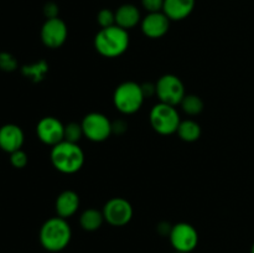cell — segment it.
<instances>
[{"label":"cell","mask_w":254,"mask_h":253,"mask_svg":"<svg viewBox=\"0 0 254 253\" xmlns=\"http://www.w3.org/2000/svg\"><path fill=\"white\" fill-rule=\"evenodd\" d=\"M41 41L49 49H59L66 42L68 30L66 22L60 17L46 19L41 27Z\"/></svg>","instance_id":"obj_10"},{"label":"cell","mask_w":254,"mask_h":253,"mask_svg":"<svg viewBox=\"0 0 254 253\" xmlns=\"http://www.w3.org/2000/svg\"><path fill=\"white\" fill-rule=\"evenodd\" d=\"M51 163L57 171L62 174H74L84 164V153L76 143L62 140L51 149Z\"/></svg>","instance_id":"obj_3"},{"label":"cell","mask_w":254,"mask_h":253,"mask_svg":"<svg viewBox=\"0 0 254 253\" xmlns=\"http://www.w3.org/2000/svg\"><path fill=\"white\" fill-rule=\"evenodd\" d=\"M156 96L160 99L161 103L170 104L176 107L181 103L185 93V86L183 81L175 74H164L158 79L155 84Z\"/></svg>","instance_id":"obj_6"},{"label":"cell","mask_w":254,"mask_h":253,"mask_svg":"<svg viewBox=\"0 0 254 253\" xmlns=\"http://www.w3.org/2000/svg\"><path fill=\"white\" fill-rule=\"evenodd\" d=\"M149 121L154 130L161 135H171L176 133L181 123L180 116L175 107L161 102L151 108Z\"/></svg>","instance_id":"obj_5"},{"label":"cell","mask_w":254,"mask_h":253,"mask_svg":"<svg viewBox=\"0 0 254 253\" xmlns=\"http://www.w3.org/2000/svg\"><path fill=\"white\" fill-rule=\"evenodd\" d=\"M47 71V66L45 62H37L35 64H30V66H25L22 68V73L27 77V78L32 79V81L37 82L45 76Z\"/></svg>","instance_id":"obj_21"},{"label":"cell","mask_w":254,"mask_h":253,"mask_svg":"<svg viewBox=\"0 0 254 253\" xmlns=\"http://www.w3.org/2000/svg\"><path fill=\"white\" fill-rule=\"evenodd\" d=\"M102 212H103L104 221L114 227L128 225L134 215L131 203L123 197H113L107 201Z\"/></svg>","instance_id":"obj_8"},{"label":"cell","mask_w":254,"mask_h":253,"mask_svg":"<svg viewBox=\"0 0 254 253\" xmlns=\"http://www.w3.org/2000/svg\"><path fill=\"white\" fill-rule=\"evenodd\" d=\"M129 34L122 27L114 26L101 29L94 37V47L97 52L107 59L119 57L128 50Z\"/></svg>","instance_id":"obj_2"},{"label":"cell","mask_w":254,"mask_h":253,"mask_svg":"<svg viewBox=\"0 0 254 253\" xmlns=\"http://www.w3.org/2000/svg\"><path fill=\"white\" fill-rule=\"evenodd\" d=\"M140 22V11L133 4H123L116 10V25L124 30H130Z\"/></svg>","instance_id":"obj_16"},{"label":"cell","mask_w":254,"mask_h":253,"mask_svg":"<svg viewBox=\"0 0 254 253\" xmlns=\"http://www.w3.org/2000/svg\"><path fill=\"white\" fill-rule=\"evenodd\" d=\"M181 108L189 116H197L203 111V102L196 94H186L181 101Z\"/></svg>","instance_id":"obj_19"},{"label":"cell","mask_w":254,"mask_h":253,"mask_svg":"<svg viewBox=\"0 0 254 253\" xmlns=\"http://www.w3.org/2000/svg\"><path fill=\"white\" fill-rule=\"evenodd\" d=\"M251 253H254V243H253V246H252V250H251Z\"/></svg>","instance_id":"obj_27"},{"label":"cell","mask_w":254,"mask_h":253,"mask_svg":"<svg viewBox=\"0 0 254 253\" xmlns=\"http://www.w3.org/2000/svg\"><path fill=\"white\" fill-rule=\"evenodd\" d=\"M104 222L103 212L97 208H87L79 216V225L84 231L93 232L97 231Z\"/></svg>","instance_id":"obj_17"},{"label":"cell","mask_w":254,"mask_h":253,"mask_svg":"<svg viewBox=\"0 0 254 253\" xmlns=\"http://www.w3.org/2000/svg\"><path fill=\"white\" fill-rule=\"evenodd\" d=\"M9 161L12 168L24 169L29 163V158H27V154L22 149H20V150L9 154Z\"/></svg>","instance_id":"obj_23"},{"label":"cell","mask_w":254,"mask_h":253,"mask_svg":"<svg viewBox=\"0 0 254 253\" xmlns=\"http://www.w3.org/2000/svg\"><path fill=\"white\" fill-rule=\"evenodd\" d=\"M145 96L141 84L127 81L119 84L113 94L114 107L123 114H133L141 108Z\"/></svg>","instance_id":"obj_4"},{"label":"cell","mask_w":254,"mask_h":253,"mask_svg":"<svg viewBox=\"0 0 254 253\" xmlns=\"http://www.w3.org/2000/svg\"><path fill=\"white\" fill-rule=\"evenodd\" d=\"M16 68V59L9 52H0V69L5 72H11Z\"/></svg>","instance_id":"obj_24"},{"label":"cell","mask_w":254,"mask_h":253,"mask_svg":"<svg viewBox=\"0 0 254 253\" xmlns=\"http://www.w3.org/2000/svg\"><path fill=\"white\" fill-rule=\"evenodd\" d=\"M81 124L84 136L96 143L107 140L113 133L112 122L109 121L108 117L98 112H92L87 114Z\"/></svg>","instance_id":"obj_7"},{"label":"cell","mask_w":254,"mask_h":253,"mask_svg":"<svg viewBox=\"0 0 254 253\" xmlns=\"http://www.w3.org/2000/svg\"><path fill=\"white\" fill-rule=\"evenodd\" d=\"M82 136H84V134L81 123L71 122V123L64 126V140L66 141L78 144V141L81 140Z\"/></svg>","instance_id":"obj_20"},{"label":"cell","mask_w":254,"mask_h":253,"mask_svg":"<svg viewBox=\"0 0 254 253\" xmlns=\"http://www.w3.org/2000/svg\"><path fill=\"white\" fill-rule=\"evenodd\" d=\"M141 5L148 12L163 11L164 0H141Z\"/></svg>","instance_id":"obj_25"},{"label":"cell","mask_w":254,"mask_h":253,"mask_svg":"<svg viewBox=\"0 0 254 253\" xmlns=\"http://www.w3.org/2000/svg\"><path fill=\"white\" fill-rule=\"evenodd\" d=\"M176 133L181 140L192 143L201 136V126L197 122L192 119H186V121H181Z\"/></svg>","instance_id":"obj_18"},{"label":"cell","mask_w":254,"mask_h":253,"mask_svg":"<svg viewBox=\"0 0 254 253\" xmlns=\"http://www.w3.org/2000/svg\"><path fill=\"white\" fill-rule=\"evenodd\" d=\"M169 238L175 252L190 253L198 245L197 231L192 225L186 222H179L174 225L169 233Z\"/></svg>","instance_id":"obj_9"},{"label":"cell","mask_w":254,"mask_h":253,"mask_svg":"<svg viewBox=\"0 0 254 253\" xmlns=\"http://www.w3.org/2000/svg\"><path fill=\"white\" fill-rule=\"evenodd\" d=\"M195 7V0H164L163 12L173 21L186 19Z\"/></svg>","instance_id":"obj_15"},{"label":"cell","mask_w":254,"mask_h":253,"mask_svg":"<svg viewBox=\"0 0 254 253\" xmlns=\"http://www.w3.org/2000/svg\"><path fill=\"white\" fill-rule=\"evenodd\" d=\"M97 22L101 29L114 26L116 25V11H112L111 9L99 10L97 14Z\"/></svg>","instance_id":"obj_22"},{"label":"cell","mask_w":254,"mask_h":253,"mask_svg":"<svg viewBox=\"0 0 254 253\" xmlns=\"http://www.w3.org/2000/svg\"><path fill=\"white\" fill-rule=\"evenodd\" d=\"M175 253H184V252H175Z\"/></svg>","instance_id":"obj_28"},{"label":"cell","mask_w":254,"mask_h":253,"mask_svg":"<svg viewBox=\"0 0 254 253\" xmlns=\"http://www.w3.org/2000/svg\"><path fill=\"white\" fill-rule=\"evenodd\" d=\"M25 134L19 126L12 123L0 126V149L7 154L22 149Z\"/></svg>","instance_id":"obj_13"},{"label":"cell","mask_w":254,"mask_h":253,"mask_svg":"<svg viewBox=\"0 0 254 253\" xmlns=\"http://www.w3.org/2000/svg\"><path fill=\"white\" fill-rule=\"evenodd\" d=\"M72 238L71 226L62 217H52L45 221L40 228L39 240L49 252H60L69 245Z\"/></svg>","instance_id":"obj_1"},{"label":"cell","mask_w":254,"mask_h":253,"mask_svg":"<svg viewBox=\"0 0 254 253\" xmlns=\"http://www.w3.org/2000/svg\"><path fill=\"white\" fill-rule=\"evenodd\" d=\"M36 134L42 143L55 146L64 140V124L55 117H44L37 123Z\"/></svg>","instance_id":"obj_11"},{"label":"cell","mask_w":254,"mask_h":253,"mask_svg":"<svg viewBox=\"0 0 254 253\" xmlns=\"http://www.w3.org/2000/svg\"><path fill=\"white\" fill-rule=\"evenodd\" d=\"M79 196L78 193L72 190H64L57 196L55 208L59 217L69 218L78 211Z\"/></svg>","instance_id":"obj_14"},{"label":"cell","mask_w":254,"mask_h":253,"mask_svg":"<svg viewBox=\"0 0 254 253\" xmlns=\"http://www.w3.org/2000/svg\"><path fill=\"white\" fill-rule=\"evenodd\" d=\"M171 20L163 11L149 12L141 20V31L149 39H160L169 31Z\"/></svg>","instance_id":"obj_12"},{"label":"cell","mask_w":254,"mask_h":253,"mask_svg":"<svg viewBox=\"0 0 254 253\" xmlns=\"http://www.w3.org/2000/svg\"><path fill=\"white\" fill-rule=\"evenodd\" d=\"M59 5L54 1H49L45 4L44 6V15L46 19H54V17H59Z\"/></svg>","instance_id":"obj_26"}]
</instances>
